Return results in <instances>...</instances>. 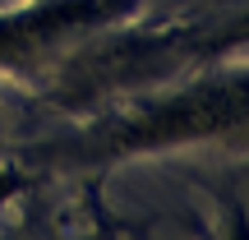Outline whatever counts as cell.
Wrapping results in <instances>:
<instances>
[{
	"label": "cell",
	"instance_id": "obj_1",
	"mask_svg": "<svg viewBox=\"0 0 249 240\" xmlns=\"http://www.w3.org/2000/svg\"><path fill=\"white\" fill-rule=\"evenodd\" d=\"M194 139H249V70H226L157 107L129 116L107 134L102 152H148L180 148Z\"/></svg>",
	"mask_w": 249,
	"mask_h": 240
},
{
	"label": "cell",
	"instance_id": "obj_2",
	"mask_svg": "<svg viewBox=\"0 0 249 240\" xmlns=\"http://www.w3.org/2000/svg\"><path fill=\"white\" fill-rule=\"evenodd\" d=\"M171 60H176V37H161V33L107 37L92 51L70 55V65L51 83L55 88L51 97H60L65 107H83L92 97H107V92H129L139 83L157 79Z\"/></svg>",
	"mask_w": 249,
	"mask_h": 240
},
{
	"label": "cell",
	"instance_id": "obj_3",
	"mask_svg": "<svg viewBox=\"0 0 249 240\" xmlns=\"http://www.w3.org/2000/svg\"><path fill=\"white\" fill-rule=\"evenodd\" d=\"M129 5L134 0H33L14 14H0V65L18 70L51 60V51L120 18Z\"/></svg>",
	"mask_w": 249,
	"mask_h": 240
},
{
	"label": "cell",
	"instance_id": "obj_4",
	"mask_svg": "<svg viewBox=\"0 0 249 240\" xmlns=\"http://www.w3.org/2000/svg\"><path fill=\"white\" fill-rule=\"evenodd\" d=\"M231 240H249V217H245V213L231 217Z\"/></svg>",
	"mask_w": 249,
	"mask_h": 240
},
{
	"label": "cell",
	"instance_id": "obj_5",
	"mask_svg": "<svg viewBox=\"0 0 249 240\" xmlns=\"http://www.w3.org/2000/svg\"><path fill=\"white\" fill-rule=\"evenodd\" d=\"M240 37H249V23H245V28H235V33H231V42H240Z\"/></svg>",
	"mask_w": 249,
	"mask_h": 240
}]
</instances>
